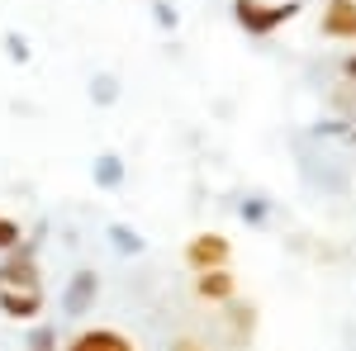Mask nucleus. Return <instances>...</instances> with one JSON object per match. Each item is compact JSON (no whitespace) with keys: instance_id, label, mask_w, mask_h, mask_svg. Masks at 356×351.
<instances>
[{"instance_id":"nucleus-19","label":"nucleus","mask_w":356,"mask_h":351,"mask_svg":"<svg viewBox=\"0 0 356 351\" xmlns=\"http://www.w3.org/2000/svg\"><path fill=\"white\" fill-rule=\"evenodd\" d=\"M342 76H347V81H352V85H356V53H352V57H347V62H342Z\"/></svg>"},{"instance_id":"nucleus-15","label":"nucleus","mask_w":356,"mask_h":351,"mask_svg":"<svg viewBox=\"0 0 356 351\" xmlns=\"http://www.w3.org/2000/svg\"><path fill=\"white\" fill-rule=\"evenodd\" d=\"M24 351H57V327L53 323H38L33 332H29Z\"/></svg>"},{"instance_id":"nucleus-1","label":"nucleus","mask_w":356,"mask_h":351,"mask_svg":"<svg viewBox=\"0 0 356 351\" xmlns=\"http://www.w3.org/2000/svg\"><path fill=\"white\" fill-rule=\"evenodd\" d=\"M300 10H304L300 0H275V5H266V0H233V19H238V28L247 38H271L275 28L290 24Z\"/></svg>"},{"instance_id":"nucleus-16","label":"nucleus","mask_w":356,"mask_h":351,"mask_svg":"<svg viewBox=\"0 0 356 351\" xmlns=\"http://www.w3.org/2000/svg\"><path fill=\"white\" fill-rule=\"evenodd\" d=\"M19 243H24V223H19V218H5V214H0V252H15Z\"/></svg>"},{"instance_id":"nucleus-8","label":"nucleus","mask_w":356,"mask_h":351,"mask_svg":"<svg viewBox=\"0 0 356 351\" xmlns=\"http://www.w3.org/2000/svg\"><path fill=\"white\" fill-rule=\"evenodd\" d=\"M90 181H95V190H119L129 181V166H124L119 152H100V157L90 162Z\"/></svg>"},{"instance_id":"nucleus-2","label":"nucleus","mask_w":356,"mask_h":351,"mask_svg":"<svg viewBox=\"0 0 356 351\" xmlns=\"http://www.w3.org/2000/svg\"><path fill=\"white\" fill-rule=\"evenodd\" d=\"M43 233V228H38ZM38 233L15 247V252H5V261H0V290H38Z\"/></svg>"},{"instance_id":"nucleus-6","label":"nucleus","mask_w":356,"mask_h":351,"mask_svg":"<svg viewBox=\"0 0 356 351\" xmlns=\"http://www.w3.org/2000/svg\"><path fill=\"white\" fill-rule=\"evenodd\" d=\"M0 313L15 318V323H29L43 313V290H0Z\"/></svg>"},{"instance_id":"nucleus-13","label":"nucleus","mask_w":356,"mask_h":351,"mask_svg":"<svg viewBox=\"0 0 356 351\" xmlns=\"http://www.w3.org/2000/svg\"><path fill=\"white\" fill-rule=\"evenodd\" d=\"M90 100H95L100 109L119 105V76H110V72H95V76H90Z\"/></svg>"},{"instance_id":"nucleus-12","label":"nucleus","mask_w":356,"mask_h":351,"mask_svg":"<svg viewBox=\"0 0 356 351\" xmlns=\"http://www.w3.org/2000/svg\"><path fill=\"white\" fill-rule=\"evenodd\" d=\"M238 218H243L247 228H266V218H271V199H266V195H247L243 204H238Z\"/></svg>"},{"instance_id":"nucleus-11","label":"nucleus","mask_w":356,"mask_h":351,"mask_svg":"<svg viewBox=\"0 0 356 351\" xmlns=\"http://www.w3.org/2000/svg\"><path fill=\"white\" fill-rule=\"evenodd\" d=\"M228 327H233V347H243L247 337H252V327H257V309H252V304H233V299H228Z\"/></svg>"},{"instance_id":"nucleus-14","label":"nucleus","mask_w":356,"mask_h":351,"mask_svg":"<svg viewBox=\"0 0 356 351\" xmlns=\"http://www.w3.org/2000/svg\"><path fill=\"white\" fill-rule=\"evenodd\" d=\"M0 43H5V57H10V62H19V67L33 57V48H29V38L19 33V28H5V38H0Z\"/></svg>"},{"instance_id":"nucleus-7","label":"nucleus","mask_w":356,"mask_h":351,"mask_svg":"<svg viewBox=\"0 0 356 351\" xmlns=\"http://www.w3.org/2000/svg\"><path fill=\"white\" fill-rule=\"evenodd\" d=\"M323 38H356V0H328Z\"/></svg>"},{"instance_id":"nucleus-18","label":"nucleus","mask_w":356,"mask_h":351,"mask_svg":"<svg viewBox=\"0 0 356 351\" xmlns=\"http://www.w3.org/2000/svg\"><path fill=\"white\" fill-rule=\"evenodd\" d=\"M171 351H204V342H195V337H176Z\"/></svg>"},{"instance_id":"nucleus-20","label":"nucleus","mask_w":356,"mask_h":351,"mask_svg":"<svg viewBox=\"0 0 356 351\" xmlns=\"http://www.w3.org/2000/svg\"><path fill=\"white\" fill-rule=\"evenodd\" d=\"M352 138H356V133H352Z\"/></svg>"},{"instance_id":"nucleus-9","label":"nucleus","mask_w":356,"mask_h":351,"mask_svg":"<svg viewBox=\"0 0 356 351\" xmlns=\"http://www.w3.org/2000/svg\"><path fill=\"white\" fill-rule=\"evenodd\" d=\"M67 351H134V342L114 327H95V332H81Z\"/></svg>"},{"instance_id":"nucleus-17","label":"nucleus","mask_w":356,"mask_h":351,"mask_svg":"<svg viewBox=\"0 0 356 351\" xmlns=\"http://www.w3.org/2000/svg\"><path fill=\"white\" fill-rule=\"evenodd\" d=\"M152 19H157V28H176L181 24V15L171 10V0H152Z\"/></svg>"},{"instance_id":"nucleus-4","label":"nucleus","mask_w":356,"mask_h":351,"mask_svg":"<svg viewBox=\"0 0 356 351\" xmlns=\"http://www.w3.org/2000/svg\"><path fill=\"white\" fill-rule=\"evenodd\" d=\"M233 261V243L223 233H195L186 243V266L200 275V270H223Z\"/></svg>"},{"instance_id":"nucleus-10","label":"nucleus","mask_w":356,"mask_h":351,"mask_svg":"<svg viewBox=\"0 0 356 351\" xmlns=\"http://www.w3.org/2000/svg\"><path fill=\"white\" fill-rule=\"evenodd\" d=\"M105 238H110V247L114 252H119V256H138V252H143V233H138V228H129V223H110V228H105Z\"/></svg>"},{"instance_id":"nucleus-3","label":"nucleus","mask_w":356,"mask_h":351,"mask_svg":"<svg viewBox=\"0 0 356 351\" xmlns=\"http://www.w3.org/2000/svg\"><path fill=\"white\" fill-rule=\"evenodd\" d=\"M95 299H100V275L81 266V270L67 275V285L57 295V309H62V318H86L95 309Z\"/></svg>"},{"instance_id":"nucleus-5","label":"nucleus","mask_w":356,"mask_h":351,"mask_svg":"<svg viewBox=\"0 0 356 351\" xmlns=\"http://www.w3.org/2000/svg\"><path fill=\"white\" fill-rule=\"evenodd\" d=\"M195 295L204 299V304H228V299L238 295V280H233V270H200L195 275Z\"/></svg>"}]
</instances>
